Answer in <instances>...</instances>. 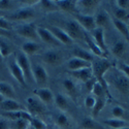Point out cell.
<instances>
[{
	"mask_svg": "<svg viewBox=\"0 0 129 129\" xmlns=\"http://www.w3.org/2000/svg\"><path fill=\"white\" fill-rule=\"evenodd\" d=\"M114 64L107 60V58H97L95 57L94 61L91 63V68L93 71V77L96 79L97 83H99L103 89L109 92V86H107V82L105 80V74L109 71Z\"/></svg>",
	"mask_w": 129,
	"mask_h": 129,
	"instance_id": "cell-1",
	"label": "cell"
},
{
	"mask_svg": "<svg viewBox=\"0 0 129 129\" xmlns=\"http://www.w3.org/2000/svg\"><path fill=\"white\" fill-rule=\"evenodd\" d=\"M36 16L35 9L32 6H22L18 9H15L13 13L7 15L8 21H15L20 23H29Z\"/></svg>",
	"mask_w": 129,
	"mask_h": 129,
	"instance_id": "cell-2",
	"label": "cell"
},
{
	"mask_svg": "<svg viewBox=\"0 0 129 129\" xmlns=\"http://www.w3.org/2000/svg\"><path fill=\"white\" fill-rule=\"evenodd\" d=\"M16 61L18 63V65L20 66L21 70H22L23 74H24V78L26 83L31 84L33 83V77H32V70H31V62L28 58V56H26L23 52H18L16 55H15Z\"/></svg>",
	"mask_w": 129,
	"mask_h": 129,
	"instance_id": "cell-3",
	"label": "cell"
},
{
	"mask_svg": "<svg viewBox=\"0 0 129 129\" xmlns=\"http://www.w3.org/2000/svg\"><path fill=\"white\" fill-rule=\"evenodd\" d=\"M16 32L21 36L30 41H36L38 38L37 35V26L32 23H21L16 27Z\"/></svg>",
	"mask_w": 129,
	"mask_h": 129,
	"instance_id": "cell-4",
	"label": "cell"
},
{
	"mask_svg": "<svg viewBox=\"0 0 129 129\" xmlns=\"http://www.w3.org/2000/svg\"><path fill=\"white\" fill-rule=\"evenodd\" d=\"M63 30L69 35V37L74 41V40H82L85 37V30L79 25V23L76 20H68L65 23Z\"/></svg>",
	"mask_w": 129,
	"mask_h": 129,
	"instance_id": "cell-5",
	"label": "cell"
},
{
	"mask_svg": "<svg viewBox=\"0 0 129 129\" xmlns=\"http://www.w3.org/2000/svg\"><path fill=\"white\" fill-rule=\"evenodd\" d=\"M26 111L31 116L44 115L47 112L46 104L42 103L35 96H30L26 98Z\"/></svg>",
	"mask_w": 129,
	"mask_h": 129,
	"instance_id": "cell-6",
	"label": "cell"
},
{
	"mask_svg": "<svg viewBox=\"0 0 129 129\" xmlns=\"http://www.w3.org/2000/svg\"><path fill=\"white\" fill-rule=\"evenodd\" d=\"M7 67H8V70L12 74V77L22 86V87H26V81H25V78H24V74L21 70L20 66L18 65V63L16 61V58L14 56H9L8 57V60H7Z\"/></svg>",
	"mask_w": 129,
	"mask_h": 129,
	"instance_id": "cell-7",
	"label": "cell"
},
{
	"mask_svg": "<svg viewBox=\"0 0 129 129\" xmlns=\"http://www.w3.org/2000/svg\"><path fill=\"white\" fill-rule=\"evenodd\" d=\"M31 70H32V77H33L34 83H36L39 88H41L44 85L48 83L49 76L46 68L39 63H33L31 64Z\"/></svg>",
	"mask_w": 129,
	"mask_h": 129,
	"instance_id": "cell-8",
	"label": "cell"
},
{
	"mask_svg": "<svg viewBox=\"0 0 129 129\" xmlns=\"http://www.w3.org/2000/svg\"><path fill=\"white\" fill-rule=\"evenodd\" d=\"M74 20L79 23V25L86 31V32H91L96 28L95 24V18L93 15H84V14H74Z\"/></svg>",
	"mask_w": 129,
	"mask_h": 129,
	"instance_id": "cell-9",
	"label": "cell"
},
{
	"mask_svg": "<svg viewBox=\"0 0 129 129\" xmlns=\"http://www.w3.org/2000/svg\"><path fill=\"white\" fill-rule=\"evenodd\" d=\"M112 84L121 94L129 93V79L126 78L123 73H114L112 78Z\"/></svg>",
	"mask_w": 129,
	"mask_h": 129,
	"instance_id": "cell-10",
	"label": "cell"
},
{
	"mask_svg": "<svg viewBox=\"0 0 129 129\" xmlns=\"http://www.w3.org/2000/svg\"><path fill=\"white\" fill-rule=\"evenodd\" d=\"M41 59L45 63L49 64V65L56 66V65L61 64V62L63 60V56L60 53V51L55 50V49H50V50H47L42 54Z\"/></svg>",
	"mask_w": 129,
	"mask_h": 129,
	"instance_id": "cell-11",
	"label": "cell"
},
{
	"mask_svg": "<svg viewBox=\"0 0 129 129\" xmlns=\"http://www.w3.org/2000/svg\"><path fill=\"white\" fill-rule=\"evenodd\" d=\"M37 35H38V38L42 42H45V44H47V45H49L51 47L57 48V47L61 46V44L56 39V37L49 31L48 28L37 27Z\"/></svg>",
	"mask_w": 129,
	"mask_h": 129,
	"instance_id": "cell-12",
	"label": "cell"
},
{
	"mask_svg": "<svg viewBox=\"0 0 129 129\" xmlns=\"http://www.w3.org/2000/svg\"><path fill=\"white\" fill-rule=\"evenodd\" d=\"M90 35L92 36L95 44L101 49V51L105 55H109V50H107V46L104 38V30L101 28H95L93 31H91Z\"/></svg>",
	"mask_w": 129,
	"mask_h": 129,
	"instance_id": "cell-13",
	"label": "cell"
},
{
	"mask_svg": "<svg viewBox=\"0 0 129 129\" xmlns=\"http://www.w3.org/2000/svg\"><path fill=\"white\" fill-rule=\"evenodd\" d=\"M49 31L56 37V39L60 42L61 45H71L73 44V40L69 37V35L64 31L62 28L56 27V26H50L48 27Z\"/></svg>",
	"mask_w": 129,
	"mask_h": 129,
	"instance_id": "cell-14",
	"label": "cell"
},
{
	"mask_svg": "<svg viewBox=\"0 0 129 129\" xmlns=\"http://www.w3.org/2000/svg\"><path fill=\"white\" fill-rule=\"evenodd\" d=\"M99 1L97 0H81L77 1V9H80V14L84 15H91L92 12L98 7Z\"/></svg>",
	"mask_w": 129,
	"mask_h": 129,
	"instance_id": "cell-15",
	"label": "cell"
},
{
	"mask_svg": "<svg viewBox=\"0 0 129 129\" xmlns=\"http://www.w3.org/2000/svg\"><path fill=\"white\" fill-rule=\"evenodd\" d=\"M0 110H2L4 113H9L17 111H26V107L20 102H18L16 99L4 98L2 103L0 104Z\"/></svg>",
	"mask_w": 129,
	"mask_h": 129,
	"instance_id": "cell-16",
	"label": "cell"
},
{
	"mask_svg": "<svg viewBox=\"0 0 129 129\" xmlns=\"http://www.w3.org/2000/svg\"><path fill=\"white\" fill-rule=\"evenodd\" d=\"M128 45L126 40L118 39L116 42H114V45L111 48V51L113 53V55L117 57L118 59H124L126 53L128 52Z\"/></svg>",
	"mask_w": 129,
	"mask_h": 129,
	"instance_id": "cell-17",
	"label": "cell"
},
{
	"mask_svg": "<svg viewBox=\"0 0 129 129\" xmlns=\"http://www.w3.org/2000/svg\"><path fill=\"white\" fill-rule=\"evenodd\" d=\"M33 93L44 104H51L52 102H54V94L52 90L49 88L46 87L37 88L33 91Z\"/></svg>",
	"mask_w": 129,
	"mask_h": 129,
	"instance_id": "cell-18",
	"label": "cell"
},
{
	"mask_svg": "<svg viewBox=\"0 0 129 129\" xmlns=\"http://www.w3.org/2000/svg\"><path fill=\"white\" fill-rule=\"evenodd\" d=\"M84 40L86 41V44L88 45V47L90 49V52L95 57H97V58H107V55H105V54L101 51V49L95 44V41L93 40L92 36L88 33V32H85Z\"/></svg>",
	"mask_w": 129,
	"mask_h": 129,
	"instance_id": "cell-19",
	"label": "cell"
},
{
	"mask_svg": "<svg viewBox=\"0 0 129 129\" xmlns=\"http://www.w3.org/2000/svg\"><path fill=\"white\" fill-rule=\"evenodd\" d=\"M68 72L72 78H74L76 80H78L80 82H83V83H86L87 81H89L90 79L93 78V71H92L91 67L79 69V70H76V71H68Z\"/></svg>",
	"mask_w": 129,
	"mask_h": 129,
	"instance_id": "cell-20",
	"label": "cell"
},
{
	"mask_svg": "<svg viewBox=\"0 0 129 129\" xmlns=\"http://www.w3.org/2000/svg\"><path fill=\"white\" fill-rule=\"evenodd\" d=\"M66 66L68 68V71H76L79 69L91 67V63H89L87 61H84V60L77 58V57H72L67 61Z\"/></svg>",
	"mask_w": 129,
	"mask_h": 129,
	"instance_id": "cell-21",
	"label": "cell"
},
{
	"mask_svg": "<svg viewBox=\"0 0 129 129\" xmlns=\"http://www.w3.org/2000/svg\"><path fill=\"white\" fill-rule=\"evenodd\" d=\"M72 55H73V57L80 58V59H82L84 61H87L89 63H92L95 59V56L90 51L86 50L84 48H81V47H74L72 50Z\"/></svg>",
	"mask_w": 129,
	"mask_h": 129,
	"instance_id": "cell-22",
	"label": "cell"
},
{
	"mask_svg": "<svg viewBox=\"0 0 129 129\" xmlns=\"http://www.w3.org/2000/svg\"><path fill=\"white\" fill-rule=\"evenodd\" d=\"M40 51V45L37 41H25L21 47V52H23L26 56L35 55Z\"/></svg>",
	"mask_w": 129,
	"mask_h": 129,
	"instance_id": "cell-23",
	"label": "cell"
},
{
	"mask_svg": "<svg viewBox=\"0 0 129 129\" xmlns=\"http://www.w3.org/2000/svg\"><path fill=\"white\" fill-rule=\"evenodd\" d=\"M95 18V24H96V28H101L103 29L104 27H107L111 22V17L107 14L106 10L102 9L100 12H98L96 14Z\"/></svg>",
	"mask_w": 129,
	"mask_h": 129,
	"instance_id": "cell-24",
	"label": "cell"
},
{
	"mask_svg": "<svg viewBox=\"0 0 129 129\" xmlns=\"http://www.w3.org/2000/svg\"><path fill=\"white\" fill-rule=\"evenodd\" d=\"M62 85H63L64 90H65V92L67 93V95L69 96V97L72 98V99H77V97H78L77 84L70 79H65V80H63Z\"/></svg>",
	"mask_w": 129,
	"mask_h": 129,
	"instance_id": "cell-25",
	"label": "cell"
},
{
	"mask_svg": "<svg viewBox=\"0 0 129 129\" xmlns=\"http://www.w3.org/2000/svg\"><path fill=\"white\" fill-rule=\"evenodd\" d=\"M55 3L58 6L59 10H64V12L72 14L78 10L77 1H73V0H58V1H55Z\"/></svg>",
	"mask_w": 129,
	"mask_h": 129,
	"instance_id": "cell-26",
	"label": "cell"
},
{
	"mask_svg": "<svg viewBox=\"0 0 129 129\" xmlns=\"http://www.w3.org/2000/svg\"><path fill=\"white\" fill-rule=\"evenodd\" d=\"M0 94L4 98L16 99V91L14 87L6 82H0Z\"/></svg>",
	"mask_w": 129,
	"mask_h": 129,
	"instance_id": "cell-27",
	"label": "cell"
},
{
	"mask_svg": "<svg viewBox=\"0 0 129 129\" xmlns=\"http://www.w3.org/2000/svg\"><path fill=\"white\" fill-rule=\"evenodd\" d=\"M54 102L57 105V107L59 110H61L62 112H65L69 109V101H68V97L65 96L64 94L58 93L56 95H54Z\"/></svg>",
	"mask_w": 129,
	"mask_h": 129,
	"instance_id": "cell-28",
	"label": "cell"
},
{
	"mask_svg": "<svg viewBox=\"0 0 129 129\" xmlns=\"http://www.w3.org/2000/svg\"><path fill=\"white\" fill-rule=\"evenodd\" d=\"M103 124L112 129H121L124 127H129V122L124 119H106L103 121Z\"/></svg>",
	"mask_w": 129,
	"mask_h": 129,
	"instance_id": "cell-29",
	"label": "cell"
},
{
	"mask_svg": "<svg viewBox=\"0 0 129 129\" xmlns=\"http://www.w3.org/2000/svg\"><path fill=\"white\" fill-rule=\"evenodd\" d=\"M113 24H114L115 28L123 35L125 40H127L129 42V26L127 25V23L122 22V21H119V20L114 18L113 19Z\"/></svg>",
	"mask_w": 129,
	"mask_h": 129,
	"instance_id": "cell-30",
	"label": "cell"
},
{
	"mask_svg": "<svg viewBox=\"0 0 129 129\" xmlns=\"http://www.w3.org/2000/svg\"><path fill=\"white\" fill-rule=\"evenodd\" d=\"M13 52L14 49L13 46L10 45V42L3 37H0V54H1L2 58H8L9 56H12Z\"/></svg>",
	"mask_w": 129,
	"mask_h": 129,
	"instance_id": "cell-31",
	"label": "cell"
},
{
	"mask_svg": "<svg viewBox=\"0 0 129 129\" xmlns=\"http://www.w3.org/2000/svg\"><path fill=\"white\" fill-rule=\"evenodd\" d=\"M38 4L40 5V7L48 13H53V12H57L59 10L58 6L56 5L55 1H50V0H41L38 2Z\"/></svg>",
	"mask_w": 129,
	"mask_h": 129,
	"instance_id": "cell-32",
	"label": "cell"
},
{
	"mask_svg": "<svg viewBox=\"0 0 129 129\" xmlns=\"http://www.w3.org/2000/svg\"><path fill=\"white\" fill-rule=\"evenodd\" d=\"M91 93H92V95L94 96L95 98H105V96L107 95V92L103 89L102 86L97 82H96L95 85L93 86V88L91 90Z\"/></svg>",
	"mask_w": 129,
	"mask_h": 129,
	"instance_id": "cell-33",
	"label": "cell"
},
{
	"mask_svg": "<svg viewBox=\"0 0 129 129\" xmlns=\"http://www.w3.org/2000/svg\"><path fill=\"white\" fill-rule=\"evenodd\" d=\"M105 103H106V99L105 98H96V102H95V104L93 106V109L91 110L92 111V116L93 117L98 116L99 113L104 109Z\"/></svg>",
	"mask_w": 129,
	"mask_h": 129,
	"instance_id": "cell-34",
	"label": "cell"
},
{
	"mask_svg": "<svg viewBox=\"0 0 129 129\" xmlns=\"http://www.w3.org/2000/svg\"><path fill=\"white\" fill-rule=\"evenodd\" d=\"M81 127L84 129H99V125L90 117H86L81 123Z\"/></svg>",
	"mask_w": 129,
	"mask_h": 129,
	"instance_id": "cell-35",
	"label": "cell"
},
{
	"mask_svg": "<svg viewBox=\"0 0 129 129\" xmlns=\"http://www.w3.org/2000/svg\"><path fill=\"white\" fill-rule=\"evenodd\" d=\"M56 124L59 126V127H67L69 125V118L66 114L64 113H59L57 116H56Z\"/></svg>",
	"mask_w": 129,
	"mask_h": 129,
	"instance_id": "cell-36",
	"label": "cell"
},
{
	"mask_svg": "<svg viewBox=\"0 0 129 129\" xmlns=\"http://www.w3.org/2000/svg\"><path fill=\"white\" fill-rule=\"evenodd\" d=\"M114 15H115V19L119 20V21H122V22H125V23H126V21L129 20V14H128L127 10L121 9L119 7L115 8Z\"/></svg>",
	"mask_w": 129,
	"mask_h": 129,
	"instance_id": "cell-37",
	"label": "cell"
},
{
	"mask_svg": "<svg viewBox=\"0 0 129 129\" xmlns=\"http://www.w3.org/2000/svg\"><path fill=\"white\" fill-rule=\"evenodd\" d=\"M29 125L32 126V128L34 129H47V124L40 119H38V118H34V117L30 120Z\"/></svg>",
	"mask_w": 129,
	"mask_h": 129,
	"instance_id": "cell-38",
	"label": "cell"
},
{
	"mask_svg": "<svg viewBox=\"0 0 129 129\" xmlns=\"http://www.w3.org/2000/svg\"><path fill=\"white\" fill-rule=\"evenodd\" d=\"M125 114V110L120 105H115L112 109V115L115 119H123Z\"/></svg>",
	"mask_w": 129,
	"mask_h": 129,
	"instance_id": "cell-39",
	"label": "cell"
},
{
	"mask_svg": "<svg viewBox=\"0 0 129 129\" xmlns=\"http://www.w3.org/2000/svg\"><path fill=\"white\" fill-rule=\"evenodd\" d=\"M117 69H119L126 78L129 79V65L123 61H118L117 62Z\"/></svg>",
	"mask_w": 129,
	"mask_h": 129,
	"instance_id": "cell-40",
	"label": "cell"
},
{
	"mask_svg": "<svg viewBox=\"0 0 129 129\" xmlns=\"http://www.w3.org/2000/svg\"><path fill=\"white\" fill-rule=\"evenodd\" d=\"M14 1H9V0H0V10L5 13L6 10H12L14 8Z\"/></svg>",
	"mask_w": 129,
	"mask_h": 129,
	"instance_id": "cell-41",
	"label": "cell"
},
{
	"mask_svg": "<svg viewBox=\"0 0 129 129\" xmlns=\"http://www.w3.org/2000/svg\"><path fill=\"white\" fill-rule=\"evenodd\" d=\"M13 129H27L29 126V122L27 120L21 119V120H17V121H13Z\"/></svg>",
	"mask_w": 129,
	"mask_h": 129,
	"instance_id": "cell-42",
	"label": "cell"
},
{
	"mask_svg": "<svg viewBox=\"0 0 129 129\" xmlns=\"http://www.w3.org/2000/svg\"><path fill=\"white\" fill-rule=\"evenodd\" d=\"M95 102H96V98L94 97L93 95H89V96H87V97L85 98V106L87 107V109H89V110L93 109Z\"/></svg>",
	"mask_w": 129,
	"mask_h": 129,
	"instance_id": "cell-43",
	"label": "cell"
},
{
	"mask_svg": "<svg viewBox=\"0 0 129 129\" xmlns=\"http://www.w3.org/2000/svg\"><path fill=\"white\" fill-rule=\"evenodd\" d=\"M0 28L9 31L12 29V23L8 20H6L4 17H0Z\"/></svg>",
	"mask_w": 129,
	"mask_h": 129,
	"instance_id": "cell-44",
	"label": "cell"
},
{
	"mask_svg": "<svg viewBox=\"0 0 129 129\" xmlns=\"http://www.w3.org/2000/svg\"><path fill=\"white\" fill-rule=\"evenodd\" d=\"M116 4H117V7L127 10L129 8V0H117Z\"/></svg>",
	"mask_w": 129,
	"mask_h": 129,
	"instance_id": "cell-45",
	"label": "cell"
},
{
	"mask_svg": "<svg viewBox=\"0 0 129 129\" xmlns=\"http://www.w3.org/2000/svg\"><path fill=\"white\" fill-rule=\"evenodd\" d=\"M96 82H97V81H96V79L93 77L92 79H90L89 81H87V82L85 83L86 88L88 89V91H90V92H91V90H92V88H93V86L95 85V83H96Z\"/></svg>",
	"mask_w": 129,
	"mask_h": 129,
	"instance_id": "cell-46",
	"label": "cell"
},
{
	"mask_svg": "<svg viewBox=\"0 0 129 129\" xmlns=\"http://www.w3.org/2000/svg\"><path fill=\"white\" fill-rule=\"evenodd\" d=\"M8 121L6 119H4V118H1L0 119V129H8Z\"/></svg>",
	"mask_w": 129,
	"mask_h": 129,
	"instance_id": "cell-47",
	"label": "cell"
},
{
	"mask_svg": "<svg viewBox=\"0 0 129 129\" xmlns=\"http://www.w3.org/2000/svg\"><path fill=\"white\" fill-rule=\"evenodd\" d=\"M10 32L8 30H4L2 28H0V37H3V38H6V37H10Z\"/></svg>",
	"mask_w": 129,
	"mask_h": 129,
	"instance_id": "cell-48",
	"label": "cell"
},
{
	"mask_svg": "<svg viewBox=\"0 0 129 129\" xmlns=\"http://www.w3.org/2000/svg\"><path fill=\"white\" fill-rule=\"evenodd\" d=\"M4 100V97H3V96L1 95V94H0V104H1L2 103V101Z\"/></svg>",
	"mask_w": 129,
	"mask_h": 129,
	"instance_id": "cell-49",
	"label": "cell"
},
{
	"mask_svg": "<svg viewBox=\"0 0 129 129\" xmlns=\"http://www.w3.org/2000/svg\"><path fill=\"white\" fill-rule=\"evenodd\" d=\"M3 61V58H2V56H1V54H0V63H1Z\"/></svg>",
	"mask_w": 129,
	"mask_h": 129,
	"instance_id": "cell-50",
	"label": "cell"
},
{
	"mask_svg": "<svg viewBox=\"0 0 129 129\" xmlns=\"http://www.w3.org/2000/svg\"><path fill=\"white\" fill-rule=\"evenodd\" d=\"M3 15H4V13H3V12H1V10H0V17H3Z\"/></svg>",
	"mask_w": 129,
	"mask_h": 129,
	"instance_id": "cell-51",
	"label": "cell"
},
{
	"mask_svg": "<svg viewBox=\"0 0 129 129\" xmlns=\"http://www.w3.org/2000/svg\"><path fill=\"white\" fill-rule=\"evenodd\" d=\"M121 129H129V127H124V128H121Z\"/></svg>",
	"mask_w": 129,
	"mask_h": 129,
	"instance_id": "cell-52",
	"label": "cell"
}]
</instances>
